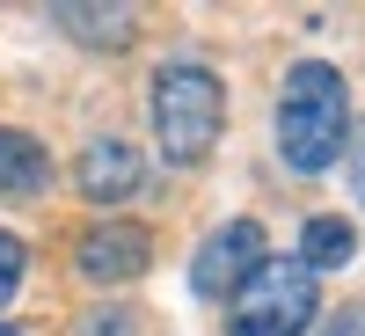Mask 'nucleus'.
I'll use <instances>...</instances> for the list:
<instances>
[{
	"mask_svg": "<svg viewBox=\"0 0 365 336\" xmlns=\"http://www.w3.org/2000/svg\"><path fill=\"white\" fill-rule=\"evenodd\" d=\"M22 263H29V249H22L15 234H0V307L15 300V285H22Z\"/></svg>",
	"mask_w": 365,
	"mask_h": 336,
	"instance_id": "nucleus-10",
	"label": "nucleus"
},
{
	"mask_svg": "<svg viewBox=\"0 0 365 336\" xmlns=\"http://www.w3.org/2000/svg\"><path fill=\"white\" fill-rule=\"evenodd\" d=\"M270 256V241H263V227L256 220H227L220 234L197 249V263H190V285L205 292V300H234L241 292V278Z\"/></svg>",
	"mask_w": 365,
	"mask_h": 336,
	"instance_id": "nucleus-4",
	"label": "nucleus"
},
{
	"mask_svg": "<svg viewBox=\"0 0 365 336\" xmlns=\"http://www.w3.org/2000/svg\"><path fill=\"white\" fill-rule=\"evenodd\" d=\"M314 322V270L299 256H263L227 300V336H307Z\"/></svg>",
	"mask_w": 365,
	"mask_h": 336,
	"instance_id": "nucleus-3",
	"label": "nucleus"
},
{
	"mask_svg": "<svg viewBox=\"0 0 365 336\" xmlns=\"http://www.w3.org/2000/svg\"><path fill=\"white\" fill-rule=\"evenodd\" d=\"M344 139H351V96H344V73L307 58V66L285 73V96H278V154L299 175H322L344 161Z\"/></svg>",
	"mask_w": 365,
	"mask_h": 336,
	"instance_id": "nucleus-1",
	"label": "nucleus"
},
{
	"mask_svg": "<svg viewBox=\"0 0 365 336\" xmlns=\"http://www.w3.org/2000/svg\"><path fill=\"white\" fill-rule=\"evenodd\" d=\"M81 198L88 205H125L139 190V146L125 139H96V146H81Z\"/></svg>",
	"mask_w": 365,
	"mask_h": 336,
	"instance_id": "nucleus-6",
	"label": "nucleus"
},
{
	"mask_svg": "<svg viewBox=\"0 0 365 336\" xmlns=\"http://www.w3.org/2000/svg\"><path fill=\"white\" fill-rule=\"evenodd\" d=\"M81 336H132V315H88Z\"/></svg>",
	"mask_w": 365,
	"mask_h": 336,
	"instance_id": "nucleus-11",
	"label": "nucleus"
},
{
	"mask_svg": "<svg viewBox=\"0 0 365 336\" xmlns=\"http://www.w3.org/2000/svg\"><path fill=\"white\" fill-rule=\"evenodd\" d=\"M351 249H358V234L336 220V212L307 220V234H299V263H307L314 278H322V270H344V263H351Z\"/></svg>",
	"mask_w": 365,
	"mask_h": 336,
	"instance_id": "nucleus-9",
	"label": "nucleus"
},
{
	"mask_svg": "<svg viewBox=\"0 0 365 336\" xmlns=\"http://www.w3.org/2000/svg\"><path fill=\"white\" fill-rule=\"evenodd\" d=\"M351 190H358V205H365V139L351 146Z\"/></svg>",
	"mask_w": 365,
	"mask_h": 336,
	"instance_id": "nucleus-12",
	"label": "nucleus"
},
{
	"mask_svg": "<svg viewBox=\"0 0 365 336\" xmlns=\"http://www.w3.org/2000/svg\"><path fill=\"white\" fill-rule=\"evenodd\" d=\"M220 125H227V88L212 66H161L154 73V139L175 168L205 161Z\"/></svg>",
	"mask_w": 365,
	"mask_h": 336,
	"instance_id": "nucleus-2",
	"label": "nucleus"
},
{
	"mask_svg": "<svg viewBox=\"0 0 365 336\" xmlns=\"http://www.w3.org/2000/svg\"><path fill=\"white\" fill-rule=\"evenodd\" d=\"M51 183V161H44V146L15 132V125H0V198H37Z\"/></svg>",
	"mask_w": 365,
	"mask_h": 336,
	"instance_id": "nucleus-7",
	"label": "nucleus"
},
{
	"mask_svg": "<svg viewBox=\"0 0 365 336\" xmlns=\"http://www.w3.org/2000/svg\"><path fill=\"white\" fill-rule=\"evenodd\" d=\"M51 22L58 29H73V37L81 44H132V29H139V15L132 8H73V0H66V8H51Z\"/></svg>",
	"mask_w": 365,
	"mask_h": 336,
	"instance_id": "nucleus-8",
	"label": "nucleus"
},
{
	"mask_svg": "<svg viewBox=\"0 0 365 336\" xmlns=\"http://www.w3.org/2000/svg\"><path fill=\"white\" fill-rule=\"evenodd\" d=\"M329 336H365V315H344V329H329Z\"/></svg>",
	"mask_w": 365,
	"mask_h": 336,
	"instance_id": "nucleus-13",
	"label": "nucleus"
},
{
	"mask_svg": "<svg viewBox=\"0 0 365 336\" xmlns=\"http://www.w3.org/2000/svg\"><path fill=\"white\" fill-rule=\"evenodd\" d=\"M0 336H15V329H8V322H0Z\"/></svg>",
	"mask_w": 365,
	"mask_h": 336,
	"instance_id": "nucleus-14",
	"label": "nucleus"
},
{
	"mask_svg": "<svg viewBox=\"0 0 365 336\" xmlns=\"http://www.w3.org/2000/svg\"><path fill=\"white\" fill-rule=\"evenodd\" d=\"M73 263H81V278H139L154 263V234L132 227V220H103V227L81 234Z\"/></svg>",
	"mask_w": 365,
	"mask_h": 336,
	"instance_id": "nucleus-5",
	"label": "nucleus"
}]
</instances>
